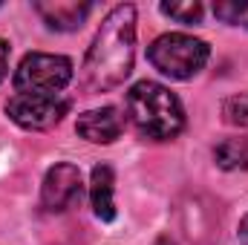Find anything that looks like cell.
Listing matches in <instances>:
<instances>
[{"label":"cell","instance_id":"9","mask_svg":"<svg viewBox=\"0 0 248 245\" xmlns=\"http://www.w3.org/2000/svg\"><path fill=\"white\" fill-rule=\"evenodd\" d=\"M113 168L110 165H98L93 170V182H90V196H93V211L98 219L113 222L116 219V196H113Z\"/></svg>","mask_w":248,"mask_h":245},{"label":"cell","instance_id":"8","mask_svg":"<svg viewBox=\"0 0 248 245\" xmlns=\"http://www.w3.org/2000/svg\"><path fill=\"white\" fill-rule=\"evenodd\" d=\"M38 15L46 20L49 29H58V32H72L78 29L87 15H90V3H72V0H41L35 3Z\"/></svg>","mask_w":248,"mask_h":245},{"label":"cell","instance_id":"2","mask_svg":"<svg viewBox=\"0 0 248 245\" xmlns=\"http://www.w3.org/2000/svg\"><path fill=\"white\" fill-rule=\"evenodd\" d=\"M127 116L133 127L153 141L176 138L185 127V110L182 101L156 81H139L127 92Z\"/></svg>","mask_w":248,"mask_h":245},{"label":"cell","instance_id":"5","mask_svg":"<svg viewBox=\"0 0 248 245\" xmlns=\"http://www.w3.org/2000/svg\"><path fill=\"white\" fill-rule=\"evenodd\" d=\"M69 113V98L58 95H26L17 92L6 104V116L23 130H46Z\"/></svg>","mask_w":248,"mask_h":245},{"label":"cell","instance_id":"13","mask_svg":"<svg viewBox=\"0 0 248 245\" xmlns=\"http://www.w3.org/2000/svg\"><path fill=\"white\" fill-rule=\"evenodd\" d=\"M222 116L228 124H237V127H248V92H240L234 98H228L222 104Z\"/></svg>","mask_w":248,"mask_h":245},{"label":"cell","instance_id":"10","mask_svg":"<svg viewBox=\"0 0 248 245\" xmlns=\"http://www.w3.org/2000/svg\"><path fill=\"white\" fill-rule=\"evenodd\" d=\"M214 159L222 170H248V138H225L217 144Z\"/></svg>","mask_w":248,"mask_h":245},{"label":"cell","instance_id":"4","mask_svg":"<svg viewBox=\"0 0 248 245\" xmlns=\"http://www.w3.org/2000/svg\"><path fill=\"white\" fill-rule=\"evenodd\" d=\"M72 81V61L49 52H29L15 69V90L26 95H58Z\"/></svg>","mask_w":248,"mask_h":245},{"label":"cell","instance_id":"11","mask_svg":"<svg viewBox=\"0 0 248 245\" xmlns=\"http://www.w3.org/2000/svg\"><path fill=\"white\" fill-rule=\"evenodd\" d=\"M214 15L231 26L248 29V0H219V3H214Z\"/></svg>","mask_w":248,"mask_h":245},{"label":"cell","instance_id":"6","mask_svg":"<svg viewBox=\"0 0 248 245\" xmlns=\"http://www.w3.org/2000/svg\"><path fill=\"white\" fill-rule=\"evenodd\" d=\"M81 199V170L75 165H55L41 187V202L46 211L52 214H63L69 211L75 202Z\"/></svg>","mask_w":248,"mask_h":245},{"label":"cell","instance_id":"14","mask_svg":"<svg viewBox=\"0 0 248 245\" xmlns=\"http://www.w3.org/2000/svg\"><path fill=\"white\" fill-rule=\"evenodd\" d=\"M6 69H9V44L0 38V81L6 78Z\"/></svg>","mask_w":248,"mask_h":245},{"label":"cell","instance_id":"16","mask_svg":"<svg viewBox=\"0 0 248 245\" xmlns=\"http://www.w3.org/2000/svg\"><path fill=\"white\" fill-rule=\"evenodd\" d=\"M156 245H176V243H173L170 237H159V240H156Z\"/></svg>","mask_w":248,"mask_h":245},{"label":"cell","instance_id":"15","mask_svg":"<svg viewBox=\"0 0 248 245\" xmlns=\"http://www.w3.org/2000/svg\"><path fill=\"white\" fill-rule=\"evenodd\" d=\"M237 237H240V245H248V214L243 216V222H240V231H237Z\"/></svg>","mask_w":248,"mask_h":245},{"label":"cell","instance_id":"12","mask_svg":"<svg viewBox=\"0 0 248 245\" xmlns=\"http://www.w3.org/2000/svg\"><path fill=\"white\" fill-rule=\"evenodd\" d=\"M162 15L179 20V23H199L202 20V3L182 0V3H162Z\"/></svg>","mask_w":248,"mask_h":245},{"label":"cell","instance_id":"3","mask_svg":"<svg viewBox=\"0 0 248 245\" xmlns=\"http://www.w3.org/2000/svg\"><path fill=\"white\" fill-rule=\"evenodd\" d=\"M208 55H211V49H208L205 41H199V38H193V35H182V32L159 35V38L150 44V49H147L150 63H153L162 75H168V78H173V81H187V78H193V75L208 63Z\"/></svg>","mask_w":248,"mask_h":245},{"label":"cell","instance_id":"1","mask_svg":"<svg viewBox=\"0 0 248 245\" xmlns=\"http://www.w3.org/2000/svg\"><path fill=\"white\" fill-rule=\"evenodd\" d=\"M136 61V9L130 3L116 6L101 29L84 61V81L93 92L116 90L127 81Z\"/></svg>","mask_w":248,"mask_h":245},{"label":"cell","instance_id":"7","mask_svg":"<svg viewBox=\"0 0 248 245\" xmlns=\"http://www.w3.org/2000/svg\"><path fill=\"white\" fill-rule=\"evenodd\" d=\"M75 130H78L81 138H87L93 144H110V141H116L122 136L124 119L116 107H101V110L84 113L75 124Z\"/></svg>","mask_w":248,"mask_h":245}]
</instances>
